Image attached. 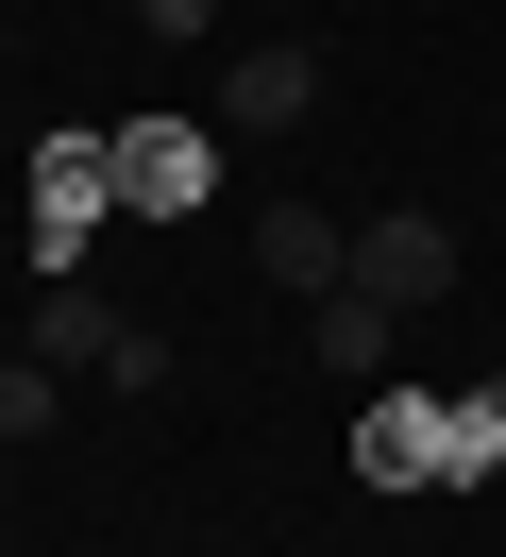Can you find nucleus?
Segmentation results:
<instances>
[{"label": "nucleus", "instance_id": "f257e3e1", "mask_svg": "<svg viewBox=\"0 0 506 557\" xmlns=\"http://www.w3.org/2000/svg\"><path fill=\"white\" fill-rule=\"evenodd\" d=\"M101 220H119V136H34V271H85Z\"/></svg>", "mask_w": 506, "mask_h": 557}, {"label": "nucleus", "instance_id": "f03ea898", "mask_svg": "<svg viewBox=\"0 0 506 557\" xmlns=\"http://www.w3.org/2000/svg\"><path fill=\"white\" fill-rule=\"evenodd\" d=\"M202 186H220L202 119H119V220H202Z\"/></svg>", "mask_w": 506, "mask_h": 557}, {"label": "nucleus", "instance_id": "7ed1b4c3", "mask_svg": "<svg viewBox=\"0 0 506 557\" xmlns=\"http://www.w3.org/2000/svg\"><path fill=\"white\" fill-rule=\"evenodd\" d=\"M337 287H371V305H405V321H422L439 287H456V220H422V203L355 220V271H337Z\"/></svg>", "mask_w": 506, "mask_h": 557}, {"label": "nucleus", "instance_id": "20e7f679", "mask_svg": "<svg viewBox=\"0 0 506 557\" xmlns=\"http://www.w3.org/2000/svg\"><path fill=\"white\" fill-rule=\"evenodd\" d=\"M287 119H321V51L254 35V51L220 69V136H287Z\"/></svg>", "mask_w": 506, "mask_h": 557}, {"label": "nucleus", "instance_id": "39448f33", "mask_svg": "<svg viewBox=\"0 0 506 557\" xmlns=\"http://www.w3.org/2000/svg\"><path fill=\"white\" fill-rule=\"evenodd\" d=\"M304 355H321L337 388H388V355H405V305H371V287H321V305H304Z\"/></svg>", "mask_w": 506, "mask_h": 557}, {"label": "nucleus", "instance_id": "423d86ee", "mask_svg": "<svg viewBox=\"0 0 506 557\" xmlns=\"http://www.w3.org/2000/svg\"><path fill=\"white\" fill-rule=\"evenodd\" d=\"M355 473L371 490H439V388H371L355 406Z\"/></svg>", "mask_w": 506, "mask_h": 557}, {"label": "nucleus", "instance_id": "0eeeda50", "mask_svg": "<svg viewBox=\"0 0 506 557\" xmlns=\"http://www.w3.org/2000/svg\"><path fill=\"white\" fill-rule=\"evenodd\" d=\"M254 271H270V287H304V305H321V287L355 271V237H337L321 203H254Z\"/></svg>", "mask_w": 506, "mask_h": 557}, {"label": "nucleus", "instance_id": "6e6552de", "mask_svg": "<svg viewBox=\"0 0 506 557\" xmlns=\"http://www.w3.org/2000/svg\"><path fill=\"white\" fill-rule=\"evenodd\" d=\"M17 355H51V372H101V355H119V305H101L85 271H51V287H34V338H17Z\"/></svg>", "mask_w": 506, "mask_h": 557}, {"label": "nucleus", "instance_id": "1a4fd4ad", "mask_svg": "<svg viewBox=\"0 0 506 557\" xmlns=\"http://www.w3.org/2000/svg\"><path fill=\"white\" fill-rule=\"evenodd\" d=\"M506 473V388H439V490Z\"/></svg>", "mask_w": 506, "mask_h": 557}, {"label": "nucleus", "instance_id": "9d476101", "mask_svg": "<svg viewBox=\"0 0 506 557\" xmlns=\"http://www.w3.org/2000/svg\"><path fill=\"white\" fill-rule=\"evenodd\" d=\"M51 422H67V372L51 355H0V440H51Z\"/></svg>", "mask_w": 506, "mask_h": 557}]
</instances>
